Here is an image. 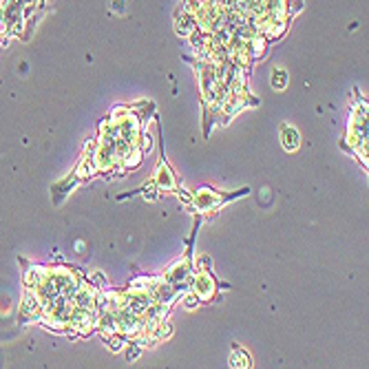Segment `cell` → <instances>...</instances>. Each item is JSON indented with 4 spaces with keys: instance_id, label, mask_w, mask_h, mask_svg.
Here are the masks:
<instances>
[{
    "instance_id": "7a4b0ae2",
    "label": "cell",
    "mask_w": 369,
    "mask_h": 369,
    "mask_svg": "<svg viewBox=\"0 0 369 369\" xmlns=\"http://www.w3.org/2000/svg\"><path fill=\"white\" fill-rule=\"evenodd\" d=\"M230 363H232V367H239V363H243L241 367H250V365H252V360L248 358V354H245L243 350H239V347L235 345V356L230 358Z\"/></svg>"
},
{
    "instance_id": "277c9868",
    "label": "cell",
    "mask_w": 369,
    "mask_h": 369,
    "mask_svg": "<svg viewBox=\"0 0 369 369\" xmlns=\"http://www.w3.org/2000/svg\"><path fill=\"white\" fill-rule=\"evenodd\" d=\"M184 305H186V307H190V310H192V307H197V305H199V298H197V294H188V296L184 298Z\"/></svg>"
},
{
    "instance_id": "3957f363",
    "label": "cell",
    "mask_w": 369,
    "mask_h": 369,
    "mask_svg": "<svg viewBox=\"0 0 369 369\" xmlns=\"http://www.w3.org/2000/svg\"><path fill=\"white\" fill-rule=\"evenodd\" d=\"M272 87H274V89H283V87H285V73H283V71H274V75H272Z\"/></svg>"
},
{
    "instance_id": "6da1fadb",
    "label": "cell",
    "mask_w": 369,
    "mask_h": 369,
    "mask_svg": "<svg viewBox=\"0 0 369 369\" xmlns=\"http://www.w3.org/2000/svg\"><path fill=\"white\" fill-rule=\"evenodd\" d=\"M281 142H283V148L288 150V153H294L298 146V133L296 129H292V126H283L281 129Z\"/></svg>"
}]
</instances>
